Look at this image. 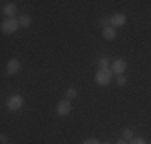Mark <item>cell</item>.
<instances>
[{"instance_id": "cell-1", "label": "cell", "mask_w": 151, "mask_h": 144, "mask_svg": "<svg viewBox=\"0 0 151 144\" xmlns=\"http://www.w3.org/2000/svg\"><path fill=\"white\" fill-rule=\"evenodd\" d=\"M111 80H113V71L111 69H98V72L95 74L96 85L105 86L108 83H111Z\"/></svg>"}, {"instance_id": "cell-2", "label": "cell", "mask_w": 151, "mask_h": 144, "mask_svg": "<svg viewBox=\"0 0 151 144\" xmlns=\"http://www.w3.org/2000/svg\"><path fill=\"white\" fill-rule=\"evenodd\" d=\"M18 27H19V19H15V18H6V19L2 21V29L3 34H15L18 31Z\"/></svg>"}, {"instance_id": "cell-3", "label": "cell", "mask_w": 151, "mask_h": 144, "mask_svg": "<svg viewBox=\"0 0 151 144\" xmlns=\"http://www.w3.org/2000/svg\"><path fill=\"white\" fill-rule=\"evenodd\" d=\"M23 104H24V98L21 95H13L6 99V107H8V110H18V109L23 107Z\"/></svg>"}, {"instance_id": "cell-4", "label": "cell", "mask_w": 151, "mask_h": 144, "mask_svg": "<svg viewBox=\"0 0 151 144\" xmlns=\"http://www.w3.org/2000/svg\"><path fill=\"white\" fill-rule=\"evenodd\" d=\"M71 109H73V106H71V101L69 99H61L58 104H56V114L61 115V117H66V115L71 114Z\"/></svg>"}, {"instance_id": "cell-5", "label": "cell", "mask_w": 151, "mask_h": 144, "mask_svg": "<svg viewBox=\"0 0 151 144\" xmlns=\"http://www.w3.org/2000/svg\"><path fill=\"white\" fill-rule=\"evenodd\" d=\"M127 69V63H125V59H122V58H117V59L113 61V64H111V71H113V74H117V75H122Z\"/></svg>"}, {"instance_id": "cell-6", "label": "cell", "mask_w": 151, "mask_h": 144, "mask_svg": "<svg viewBox=\"0 0 151 144\" xmlns=\"http://www.w3.org/2000/svg\"><path fill=\"white\" fill-rule=\"evenodd\" d=\"M109 19H111V26L113 27H122L127 23V16L122 13H114L113 16H109Z\"/></svg>"}, {"instance_id": "cell-7", "label": "cell", "mask_w": 151, "mask_h": 144, "mask_svg": "<svg viewBox=\"0 0 151 144\" xmlns=\"http://www.w3.org/2000/svg\"><path fill=\"white\" fill-rule=\"evenodd\" d=\"M21 69V63L19 59H10L8 63H6V72H8V75H15L18 74Z\"/></svg>"}, {"instance_id": "cell-8", "label": "cell", "mask_w": 151, "mask_h": 144, "mask_svg": "<svg viewBox=\"0 0 151 144\" xmlns=\"http://www.w3.org/2000/svg\"><path fill=\"white\" fill-rule=\"evenodd\" d=\"M16 10H18V8H16L15 3H6V5H3V6H2V13L5 14V16H8V18L15 16Z\"/></svg>"}, {"instance_id": "cell-9", "label": "cell", "mask_w": 151, "mask_h": 144, "mask_svg": "<svg viewBox=\"0 0 151 144\" xmlns=\"http://www.w3.org/2000/svg\"><path fill=\"white\" fill-rule=\"evenodd\" d=\"M103 37L106 38V40H113V38H116V29L113 26H108L103 29Z\"/></svg>"}, {"instance_id": "cell-10", "label": "cell", "mask_w": 151, "mask_h": 144, "mask_svg": "<svg viewBox=\"0 0 151 144\" xmlns=\"http://www.w3.org/2000/svg\"><path fill=\"white\" fill-rule=\"evenodd\" d=\"M31 23H32V19H31L29 14H23V16L19 18V26L23 27V29H24V27H29Z\"/></svg>"}, {"instance_id": "cell-11", "label": "cell", "mask_w": 151, "mask_h": 144, "mask_svg": "<svg viewBox=\"0 0 151 144\" xmlns=\"http://www.w3.org/2000/svg\"><path fill=\"white\" fill-rule=\"evenodd\" d=\"M98 66H100V69H109V59H108L106 56L100 58V59H98Z\"/></svg>"}, {"instance_id": "cell-12", "label": "cell", "mask_w": 151, "mask_h": 144, "mask_svg": "<svg viewBox=\"0 0 151 144\" xmlns=\"http://www.w3.org/2000/svg\"><path fill=\"white\" fill-rule=\"evenodd\" d=\"M122 135H124V139H127V141H130V139H134V131H132L130 128H125L124 131H122Z\"/></svg>"}, {"instance_id": "cell-13", "label": "cell", "mask_w": 151, "mask_h": 144, "mask_svg": "<svg viewBox=\"0 0 151 144\" xmlns=\"http://www.w3.org/2000/svg\"><path fill=\"white\" fill-rule=\"evenodd\" d=\"M77 96V90L76 88H68L66 90V99H73Z\"/></svg>"}, {"instance_id": "cell-14", "label": "cell", "mask_w": 151, "mask_h": 144, "mask_svg": "<svg viewBox=\"0 0 151 144\" xmlns=\"http://www.w3.org/2000/svg\"><path fill=\"white\" fill-rule=\"evenodd\" d=\"M129 144H146V141L143 138H134L129 141Z\"/></svg>"}, {"instance_id": "cell-15", "label": "cell", "mask_w": 151, "mask_h": 144, "mask_svg": "<svg viewBox=\"0 0 151 144\" xmlns=\"http://www.w3.org/2000/svg\"><path fill=\"white\" fill-rule=\"evenodd\" d=\"M116 83L117 85H125V83H127V80H125V77H124V75H117V78H116Z\"/></svg>"}, {"instance_id": "cell-16", "label": "cell", "mask_w": 151, "mask_h": 144, "mask_svg": "<svg viewBox=\"0 0 151 144\" xmlns=\"http://www.w3.org/2000/svg\"><path fill=\"white\" fill-rule=\"evenodd\" d=\"M100 23H101L103 29H105V27H108V26H111V19H109V18H103V19L100 21Z\"/></svg>"}, {"instance_id": "cell-17", "label": "cell", "mask_w": 151, "mask_h": 144, "mask_svg": "<svg viewBox=\"0 0 151 144\" xmlns=\"http://www.w3.org/2000/svg\"><path fill=\"white\" fill-rule=\"evenodd\" d=\"M82 144H101V143H100L98 139H95V138H90V139H85Z\"/></svg>"}, {"instance_id": "cell-18", "label": "cell", "mask_w": 151, "mask_h": 144, "mask_svg": "<svg viewBox=\"0 0 151 144\" xmlns=\"http://www.w3.org/2000/svg\"><path fill=\"white\" fill-rule=\"evenodd\" d=\"M0 141H2V144L8 143V138H6V135H2V136H0Z\"/></svg>"}, {"instance_id": "cell-19", "label": "cell", "mask_w": 151, "mask_h": 144, "mask_svg": "<svg viewBox=\"0 0 151 144\" xmlns=\"http://www.w3.org/2000/svg\"><path fill=\"white\" fill-rule=\"evenodd\" d=\"M116 144H129V141L122 138V139H119V141H116Z\"/></svg>"}, {"instance_id": "cell-20", "label": "cell", "mask_w": 151, "mask_h": 144, "mask_svg": "<svg viewBox=\"0 0 151 144\" xmlns=\"http://www.w3.org/2000/svg\"><path fill=\"white\" fill-rule=\"evenodd\" d=\"M101 144H111V143H101Z\"/></svg>"}, {"instance_id": "cell-21", "label": "cell", "mask_w": 151, "mask_h": 144, "mask_svg": "<svg viewBox=\"0 0 151 144\" xmlns=\"http://www.w3.org/2000/svg\"><path fill=\"white\" fill-rule=\"evenodd\" d=\"M5 144H10V143H5Z\"/></svg>"}]
</instances>
